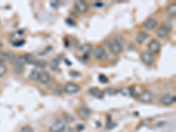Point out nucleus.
<instances>
[{
	"mask_svg": "<svg viewBox=\"0 0 176 132\" xmlns=\"http://www.w3.org/2000/svg\"><path fill=\"white\" fill-rule=\"evenodd\" d=\"M64 92L68 93V94H74L78 92L80 90V87L78 85H77L76 83L73 82H68L65 84L64 85Z\"/></svg>",
	"mask_w": 176,
	"mask_h": 132,
	"instance_id": "obj_1",
	"label": "nucleus"
},
{
	"mask_svg": "<svg viewBox=\"0 0 176 132\" xmlns=\"http://www.w3.org/2000/svg\"><path fill=\"white\" fill-rule=\"evenodd\" d=\"M170 32H171V26H169L167 24H163L159 26L156 33L159 38H166L169 35Z\"/></svg>",
	"mask_w": 176,
	"mask_h": 132,
	"instance_id": "obj_2",
	"label": "nucleus"
},
{
	"mask_svg": "<svg viewBox=\"0 0 176 132\" xmlns=\"http://www.w3.org/2000/svg\"><path fill=\"white\" fill-rule=\"evenodd\" d=\"M152 99H153V94L149 90L143 91L139 94V96H138V99L141 102H143V103H149V102H151V100H152Z\"/></svg>",
	"mask_w": 176,
	"mask_h": 132,
	"instance_id": "obj_3",
	"label": "nucleus"
},
{
	"mask_svg": "<svg viewBox=\"0 0 176 132\" xmlns=\"http://www.w3.org/2000/svg\"><path fill=\"white\" fill-rule=\"evenodd\" d=\"M143 26L148 31L154 30L158 26V20L156 19H154V18H149V19H147L144 21V23H143Z\"/></svg>",
	"mask_w": 176,
	"mask_h": 132,
	"instance_id": "obj_4",
	"label": "nucleus"
},
{
	"mask_svg": "<svg viewBox=\"0 0 176 132\" xmlns=\"http://www.w3.org/2000/svg\"><path fill=\"white\" fill-rule=\"evenodd\" d=\"M161 48V45H160V42L158 40H152L151 42L148 44V50H150L149 52L151 54H158Z\"/></svg>",
	"mask_w": 176,
	"mask_h": 132,
	"instance_id": "obj_5",
	"label": "nucleus"
},
{
	"mask_svg": "<svg viewBox=\"0 0 176 132\" xmlns=\"http://www.w3.org/2000/svg\"><path fill=\"white\" fill-rule=\"evenodd\" d=\"M140 57H141V60H142L143 63L144 64H146V65H151V64H153L154 58H153L152 54H151L149 51H144V52H143L142 54H141V56H140Z\"/></svg>",
	"mask_w": 176,
	"mask_h": 132,
	"instance_id": "obj_6",
	"label": "nucleus"
},
{
	"mask_svg": "<svg viewBox=\"0 0 176 132\" xmlns=\"http://www.w3.org/2000/svg\"><path fill=\"white\" fill-rule=\"evenodd\" d=\"M74 5H75L76 10H77L78 12H80V13H85V12H86L88 11V9H89L88 5H87L85 2L81 1V0L76 1Z\"/></svg>",
	"mask_w": 176,
	"mask_h": 132,
	"instance_id": "obj_7",
	"label": "nucleus"
},
{
	"mask_svg": "<svg viewBox=\"0 0 176 132\" xmlns=\"http://www.w3.org/2000/svg\"><path fill=\"white\" fill-rule=\"evenodd\" d=\"M174 102H175V96H172L171 94H168V93L162 96L160 99V103L163 106H170Z\"/></svg>",
	"mask_w": 176,
	"mask_h": 132,
	"instance_id": "obj_8",
	"label": "nucleus"
},
{
	"mask_svg": "<svg viewBox=\"0 0 176 132\" xmlns=\"http://www.w3.org/2000/svg\"><path fill=\"white\" fill-rule=\"evenodd\" d=\"M109 50L110 51L114 54V55H118V54H121L123 52V45L119 44L117 42H111L110 45H109Z\"/></svg>",
	"mask_w": 176,
	"mask_h": 132,
	"instance_id": "obj_9",
	"label": "nucleus"
},
{
	"mask_svg": "<svg viewBox=\"0 0 176 132\" xmlns=\"http://www.w3.org/2000/svg\"><path fill=\"white\" fill-rule=\"evenodd\" d=\"M106 57V50L102 46H97L94 50V57L97 60H102Z\"/></svg>",
	"mask_w": 176,
	"mask_h": 132,
	"instance_id": "obj_10",
	"label": "nucleus"
},
{
	"mask_svg": "<svg viewBox=\"0 0 176 132\" xmlns=\"http://www.w3.org/2000/svg\"><path fill=\"white\" fill-rule=\"evenodd\" d=\"M89 93L92 95V97L96 99H103L104 98V92L101 91L98 87H92L89 89Z\"/></svg>",
	"mask_w": 176,
	"mask_h": 132,
	"instance_id": "obj_11",
	"label": "nucleus"
},
{
	"mask_svg": "<svg viewBox=\"0 0 176 132\" xmlns=\"http://www.w3.org/2000/svg\"><path fill=\"white\" fill-rule=\"evenodd\" d=\"M65 124L62 121H57L55 123H53L50 128V132H61L62 130L64 128Z\"/></svg>",
	"mask_w": 176,
	"mask_h": 132,
	"instance_id": "obj_12",
	"label": "nucleus"
},
{
	"mask_svg": "<svg viewBox=\"0 0 176 132\" xmlns=\"http://www.w3.org/2000/svg\"><path fill=\"white\" fill-rule=\"evenodd\" d=\"M50 75L47 71H41L39 74V77H38L39 82L42 83V84H48L50 81Z\"/></svg>",
	"mask_w": 176,
	"mask_h": 132,
	"instance_id": "obj_13",
	"label": "nucleus"
},
{
	"mask_svg": "<svg viewBox=\"0 0 176 132\" xmlns=\"http://www.w3.org/2000/svg\"><path fill=\"white\" fill-rule=\"evenodd\" d=\"M78 116H79L81 119L85 120V119H87V118L90 117V116H91V111H90V109H88V108H86V107H82V108H80V109L78 111Z\"/></svg>",
	"mask_w": 176,
	"mask_h": 132,
	"instance_id": "obj_14",
	"label": "nucleus"
},
{
	"mask_svg": "<svg viewBox=\"0 0 176 132\" xmlns=\"http://www.w3.org/2000/svg\"><path fill=\"white\" fill-rule=\"evenodd\" d=\"M148 38H149V34L148 33H145V32H140L137 34V36H136V41L139 44H143V42H145L148 40Z\"/></svg>",
	"mask_w": 176,
	"mask_h": 132,
	"instance_id": "obj_15",
	"label": "nucleus"
},
{
	"mask_svg": "<svg viewBox=\"0 0 176 132\" xmlns=\"http://www.w3.org/2000/svg\"><path fill=\"white\" fill-rule=\"evenodd\" d=\"M92 50V45H91L90 43H85L82 46H80L79 48V51L84 54V55H87L88 53H90Z\"/></svg>",
	"mask_w": 176,
	"mask_h": 132,
	"instance_id": "obj_16",
	"label": "nucleus"
},
{
	"mask_svg": "<svg viewBox=\"0 0 176 132\" xmlns=\"http://www.w3.org/2000/svg\"><path fill=\"white\" fill-rule=\"evenodd\" d=\"M24 57H25L26 63H27V64H34L35 62L37 61L34 55H33V54H30V53H27V54L24 55Z\"/></svg>",
	"mask_w": 176,
	"mask_h": 132,
	"instance_id": "obj_17",
	"label": "nucleus"
},
{
	"mask_svg": "<svg viewBox=\"0 0 176 132\" xmlns=\"http://www.w3.org/2000/svg\"><path fill=\"white\" fill-rule=\"evenodd\" d=\"M59 64H60V62H59V60L57 59V58H54V59H52L50 62V64H49V65H50V68L51 71H57V70L58 69Z\"/></svg>",
	"mask_w": 176,
	"mask_h": 132,
	"instance_id": "obj_18",
	"label": "nucleus"
},
{
	"mask_svg": "<svg viewBox=\"0 0 176 132\" xmlns=\"http://www.w3.org/2000/svg\"><path fill=\"white\" fill-rule=\"evenodd\" d=\"M40 74V71L36 69H34L30 71V74H29V79L32 80V81H35V80H38V77Z\"/></svg>",
	"mask_w": 176,
	"mask_h": 132,
	"instance_id": "obj_19",
	"label": "nucleus"
},
{
	"mask_svg": "<svg viewBox=\"0 0 176 132\" xmlns=\"http://www.w3.org/2000/svg\"><path fill=\"white\" fill-rule=\"evenodd\" d=\"M24 71H25V68H24V66H20V65H14L13 67V72L15 73V74L17 75H21L24 73Z\"/></svg>",
	"mask_w": 176,
	"mask_h": 132,
	"instance_id": "obj_20",
	"label": "nucleus"
},
{
	"mask_svg": "<svg viewBox=\"0 0 176 132\" xmlns=\"http://www.w3.org/2000/svg\"><path fill=\"white\" fill-rule=\"evenodd\" d=\"M175 11H176V4L173 3L171 4L167 8V12L170 15H175Z\"/></svg>",
	"mask_w": 176,
	"mask_h": 132,
	"instance_id": "obj_21",
	"label": "nucleus"
},
{
	"mask_svg": "<svg viewBox=\"0 0 176 132\" xmlns=\"http://www.w3.org/2000/svg\"><path fill=\"white\" fill-rule=\"evenodd\" d=\"M26 64V63L24 56H19V57H16V61H15V64H16V65L24 66Z\"/></svg>",
	"mask_w": 176,
	"mask_h": 132,
	"instance_id": "obj_22",
	"label": "nucleus"
},
{
	"mask_svg": "<svg viewBox=\"0 0 176 132\" xmlns=\"http://www.w3.org/2000/svg\"><path fill=\"white\" fill-rule=\"evenodd\" d=\"M48 64V63L45 61V60H37L36 62H35V64H34V65H35L36 67H38V68H41V69H43V68H45L46 66Z\"/></svg>",
	"mask_w": 176,
	"mask_h": 132,
	"instance_id": "obj_23",
	"label": "nucleus"
},
{
	"mask_svg": "<svg viewBox=\"0 0 176 132\" xmlns=\"http://www.w3.org/2000/svg\"><path fill=\"white\" fill-rule=\"evenodd\" d=\"M7 73V67L5 64H0V78H3Z\"/></svg>",
	"mask_w": 176,
	"mask_h": 132,
	"instance_id": "obj_24",
	"label": "nucleus"
},
{
	"mask_svg": "<svg viewBox=\"0 0 176 132\" xmlns=\"http://www.w3.org/2000/svg\"><path fill=\"white\" fill-rule=\"evenodd\" d=\"M16 57H17V56L14 53H12V52L7 53V60H9L12 64H15Z\"/></svg>",
	"mask_w": 176,
	"mask_h": 132,
	"instance_id": "obj_25",
	"label": "nucleus"
},
{
	"mask_svg": "<svg viewBox=\"0 0 176 132\" xmlns=\"http://www.w3.org/2000/svg\"><path fill=\"white\" fill-rule=\"evenodd\" d=\"M7 60V53L0 50V64H4Z\"/></svg>",
	"mask_w": 176,
	"mask_h": 132,
	"instance_id": "obj_26",
	"label": "nucleus"
},
{
	"mask_svg": "<svg viewBox=\"0 0 176 132\" xmlns=\"http://www.w3.org/2000/svg\"><path fill=\"white\" fill-rule=\"evenodd\" d=\"M20 132H34V130H33L32 127H30L28 125H26V126H23L20 129Z\"/></svg>",
	"mask_w": 176,
	"mask_h": 132,
	"instance_id": "obj_27",
	"label": "nucleus"
},
{
	"mask_svg": "<svg viewBox=\"0 0 176 132\" xmlns=\"http://www.w3.org/2000/svg\"><path fill=\"white\" fill-rule=\"evenodd\" d=\"M25 43H26L25 40H19V41H13L12 45H13L14 47H20V46H23Z\"/></svg>",
	"mask_w": 176,
	"mask_h": 132,
	"instance_id": "obj_28",
	"label": "nucleus"
},
{
	"mask_svg": "<svg viewBox=\"0 0 176 132\" xmlns=\"http://www.w3.org/2000/svg\"><path fill=\"white\" fill-rule=\"evenodd\" d=\"M99 80H100V82L102 83V84H106V83L109 82V78H108L105 75H100Z\"/></svg>",
	"mask_w": 176,
	"mask_h": 132,
	"instance_id": "obj_29",
	"label": "nucleus"
},
{
	"mask_svg": "<svg viewBox=\"0 0 176 132\" xmlns=\"http://www.w3.org/2000/svg\"><path fill=\"white\" fill-rule=\"evenodd\" d=\"M115 39H116V42H117L119 44H123V43H124V39L121 36V35H116V37H115Z\"/></svg>",
	"mask_w": 176,
	"mask_h": 132,
	"instance_id": "obj_30",
	"label": "nucleus"
},
{
	"mask_svg": "<svg viewBox=\"0 0 176 132\" xmlns=\"http://www.w3.org/2000/svg\"><path fill=\"white\" fill-rule=\"evenodd\" d=\"M62 92H63V88L60 85H57L55 88V92L58 93V94H62Z\"/></svg>",
	"mask_w": 176,
	"mask_h": 132,
	"instance_id": "obj_31",
	"label": "nucleus"
},
{
	"mask_svg": "<svg viewBox=\"0 0 176 132\" xmlns=\"http://www.w3.org/2000/svg\"><path fill=\"white\" fill-rule=\"evenodd\" d=\"M84 128L85 126L83 124H78V125L76 126V130L78 132H80L82 131V130H84Z\"/></svg>",
	"mask_w": 176,
	"mask_h": 132,
	"instance_id": "obj_32",
	"label": "nucleus"
},
{
	"mask_svg": "<svg viewBox=\"0 0 176 132\" xmlns=\"http://www.w3.org/2000/svg\"><path fill=\"white\" fill-rule=\"evenodd\" d=\"M61 132H73L72 130V128L71 127H70V126H64V128L62 130V131Z\"/></svg>",
	"mask_w": 176,
	"mask_h": 132,
	"instance_id": "obj_33",
	"label": "nucleus"
},
{
	"mask_svg": "<svg viewBox=\"0 0 176 132\" xmlns=\"http://www.w3.org/2000/svg\"><path fill=\"white\" fill-rule=\"evenodd\" d=\"M64 117H65V119L67 120L68 123H72V122L74 121V118L71 116V115H69V114H67V116H65Z\"/></svg>",
	"mask_w": 176,
	"mask_h": 132,
	"instance_id": "obj_34",
	"label": "nucleus"
},
{
	"mask_svg": "<svg viewBox=\"0 0 176 132\" xmlns=\"http://www.w3.org/2000/svg\"><path fill=\"white\" fill-rule=\"evenodd\" d=\"M66 23L69 24L70 26H75V21H73V20L71 19H66Z\"/></svg>",
	"mask_w": 176,
	"mask_h": 132,
	"instance_id": "obj_35",
	"label": "nucleus"
},
{
	"mask_svg": "<svg viewBox=\"0 0 176 132\" xmlns=\"http://www.w3.org/2000/svg\"><path fill=\"white\" fill-rule=\"evenodd\" d=\"M57 5H58V2H53V3H51V5H52V7L54 6L55 9L57 8Z\"/></svg>",
	"mask_w": 176,
	"mask_h": 132,
	"instance_id": "obj_36",
	"label": "nucleus"
},
{
	"mask_svg": "<svg viewBox=\"0 0 176 132\" xmlns=\"http://www.w3.org/2000/svg\"><path fill=\"white\" fill-rule=\"evenodd\" d=\"M2 49H3V43L0 41V50H2Z\"/></svg>",
	"mask_w": 176,
	"mask_h": 132,
	"instance_id": "obj_37",
	"label": "nucleus"
}]
</instances>
